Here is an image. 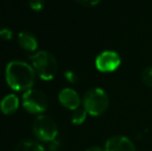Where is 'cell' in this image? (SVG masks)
Returning a JSON list of instances; mask_svg holds the SVG:
<instances>
[{
  "instance_id": "1",
  "label": "cell",
  "mask_w": 152,
  "mask_h": 151,
  "mask_svg": "<svg viewBox=\"0 0 152 151\" xmlns=\"http://www.w3.org/2000/svg\"><path fill=\"white\" fill-rule=\"evenodd\" d=\"M5 79L8 86L16 91L31 89L35 81V71L28 63L20 60L10 61L5 69Z\"/></svg>"
},
{
  "instance_id": "2",
  "label": "cell",
  "mask_w": 152,
  "mask_h": 151,
  "mask_svg": "<svg viewBox=\"0 0 152 151\" xmlns=\"http://www.w3.org/2000/svg\"><path fill=\"white\" fill-rule=\"evenodd\" d=\"M32 67L35 74L45 81H50L57 73V61L51 53L47 51H39L30 56Z\"/></svg>"
},
{
  "instance_id": "3",
  "label": "cell",
  "mask_w": 152,
  "mask_h": 151,
  "mask_svg": "<svg viewBox=\"0 0 152 151\" xmlns=\"http://www.w3.org/2000/svg\"><path fill=\"white\" fill-rule=\"evenodd\" d=\"M109 96L102 88L89 89L85 93L83 105L86 112L91 116H99L104 114L109 108Z\"/></svg>"
},
{
  "instance_id": "4",
  "label": "cell",
  "mask_w": 152,
  "mask_h": 151,
  "mask_svg": "<svg viewBox=\"0 0 152 151\" xmlns=\"http://www.w3.org/2000/svg\"><path fill=\"white\" fill-rule=\"evenodd\" d=\"M32 129L34 136L42 142L54 141L58 135L56 122L47 115H39L36 117L32 125Z\"/></svg>"
},
{
  "instance_id": "5",
  "label": "cell",
  "mask_w": 152,
  "mask_h": 151,
  "mask_svg": "<svg viewBox=\"0 0 152 151\" xmlns=\"http://www.w3.org/2000/svg\"><path fill=\"white\" fill-rule=\"evenodd\" d=\"M22 104L27 112L31 114H39L45 112L48 108V98L44 92L31 88L24 92Z\"/></svg>"
},
{
  "instance_id": "6",
  "label": "cell",
  "mask_w": 152,
  "mask_h": 151,
  "mask_svg": "<svg viewBox=\"0 0 152 151\" xmlns=\"http://www.w3.org/2000/svg\"><path fill=\"white\" fill-rule=\"evenodd\" d=\"M121 64V58L118 53L114 51H104L95 60V66L102 73H112Z\"/></svg>"
},
{
  "instance_id": "7",
  "label": "cell",
  "mask_w": 152,
  "mask_h": 151,
  "mask_svg": "<svg viewBox=\"0 0 152 151\" xmlns=\"http://www.w3.org/2000/svg\"><path fill=\"white\" fill-rule=\"evenodd\" d=\"M106 151H137L136 146L132 142V140L128 139L124 136H114L111 137L104 145Z\"/></svg>"
},
{
  "instance_id": "8",
  "label": "cell",
  "mask_w": 152,
  "mask_h": 151,
  "mask_svg": "<svg viewBox=\"0 0 152 151\" xmlns=\"http://www.w3.org/2000/svg\"><path fill=\"white\" fill-rule=\"evenodd\" d=\"M59 101L63 107H65L68 110L79 109L81 105L80 95L77 91H75L72 88H64L59 92Z\"/></svg>"
},
{
  "instance_id": "9",
  "label": "cell",
  "mask_w": 152,
  "mask_h": 151,
  "mask_svg": "<svg viewBox=\"0 0 152 151\" xmlns=\"http://www.w3.org/2000/svg\"><path fill=\"white\" fill-rule=\"evenodd\" d=\"M19 98L15 94H8L2 98L0 103V110L3 114H14L19 108Z\"/></svg>"
},
{
  "instance_id": "10",
  "label": "cell",
  "mask_w": 152,
  "mask_h": 151,
  "mask_svg": "<svg viewBox=\"0 0 152 151\" xmlns=\"http://www.w3.org/2000/svg\"><path fill=\"white\" fill-rule=\"evenodd\" d=\"M18 42L21 48H23L26 51L33 52V51H35L37 49V40H36V37L30 32L23 31V32L19 33Z\"/></svg>"
},
{
  "instance_id": "11",
  "label": "cell",
  "mask_w": 152,
  "mask_h": 151,
  "mask_svg": "<svg viewBox=\"0 0 152 151\" xmlns=\"http://www.w3.org/2000/svg\"><path fill=\"white\" fill-rule=\"evenodd\" d=\"M14 151H45V148L34 140H23L19 142Z\"/></svg>"
},
{
  "instance_id": "12",
  "label": "cell",
  "mask_w": 152,
  "mask_h": 151,
  "mask_svg": "<svg viewBox=\"0 0 152 151\" xmlns=\"http://www.w3.org/2000/svg\"><path fill=\"white\" fill-rule=\"evenodd\" d=\"M87 112L86 110L83 108V109H77L74 111V113L72 115V122L74 124H82L85 120H86L87 117Z\"/></svg>"
},
{
  "instance_id": "13",
  "label": "cell",
  "mask_w": 152,
  "mask_h": 151,
  "mask_svg": "<svg viewBox=\"0 0 152 151\" xmlns=\"http://www.w3.org/2000/svg\"><path fill=\"white\" fill-rule=\"evenodd\" d=\"M142 81L145 85L152 87V66L145 69L142 73Z\"/></svg>"
},
{
  "instance_id": "14",
  "label": "cell",
  "mask_w": 152,
  "mask_h": 151,
  "mask_svg": "<svg viewBox=\"0 0 152 151\" xmlns=\"http://www.w3.org/2000/svg\"><path fill=\"white\" fill-rule=\"evenodd\" d=\"M45 1L44 0H29V5L33 10H42V7H44Z\"/></svg>"
},
{
  "instance_id": "15",
  "label": "cell",
  "mask_w": 152,
  "mask_h": 151,
  "mask_svg": "<svg viewBox=\"0 0 152 151\" xmlns=\"http://www.w3.org/2000/svg\"><path fill=\"white\" fill-rule=\"evenodd\" d=\"M0 37L4 40H10L12 37V32L10 29L8 28H4V29H0Z\"/></svg>"
},
{
  "instance_id": "16",
  "label": "cell",
  "mask_w": 152,
  "mask_h": 151,
  "mask_svg": "<svg viewBox=\"0 0 152 151\" xmlns=\"http://www.w3.org/2000/svg\"><path fill=\"white\" fill-rule=\"evenodd\" d=\"M65 78H66V80L70 83H76L77 81H78V77H77L76 74L72 71H65Z\"/></svg>"
},
{
  "instance_id": "17",
  "label": "cell",
  "mask_w": 152,
  "mask_h": 151,
  "mask_svg": "<svg viewBox=\"0 0 152 151\" xmlns=\"http://www.w3.org/2000/svg\"><path fill=\"white\" fill-rule=\"evenodd\" d=\"M78 2H80L81 4L86 6H94L97 5L98 3L100 2V0H77Z\"/></svg>"
},
{
  "instance_id": "18",
  "label": "cell",
  "mask_w": 152,
  "mask_h": 151,
  "mask_svg": "<svg viewBox=\"0 0 152 151\" xmlns=\"http://www.w3.org/2000/svg\"><path fill=\"white\" fill-rule=\"evenodd\" d=\"M50 146H49V148H50L51 151H56L57 149H58L59 147V142L57 141V140H54V141L50 142Z\"/></svg>"
},
{
  "instance_id": "19",
  "label": "cell",
  "mask_w": 152,
  "mask_h": 151,
  "mask_svg": "<svg viewBox=\"0 0 152 151\" xmlns=\"http://www.w3.org/2000/svg\"><path fill=\"white\" fill-rule=\"evenodd\" d=\"M86 151H106V150H104V148H102L99 146H93V147H90Z\"/></svg>"
}]
</instances>
